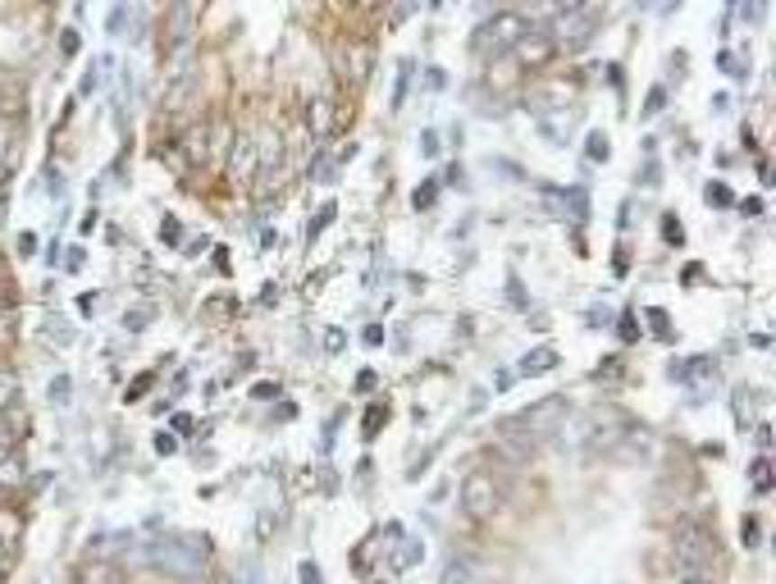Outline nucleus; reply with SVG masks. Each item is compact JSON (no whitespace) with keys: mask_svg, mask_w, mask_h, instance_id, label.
<instances>
[{"mask_svg":"<svg viewBox=\"0 0 776 584\" xmlns=\"http://www.w3.org/2000/svg\"><path fill=\"white\" fill-rule=\"evenodd\" d=\"M530 32V23L521 19V14H512V10H503V14H493L479 32H475V55H507V50H516V41Z\"/></svg>","mask_w":776,"mask_h":584,"instance_id":"1","label":"nucleus"},{"mask_svg":"<svg viewBox=\"0 0 776 584\" xmlns=\"http://www.w3.org/2000/svg\"><path fill=\"white\" fill-rule=\"evenodd\" d=\"M498 506H503V484H498V475L484 470V466L470 470L466 484H461V511H466V516H475V521H488Z\"/></svg>","mask_w":776,"mask_h":584,"instance_id":"2","label":"nucleus"},{"mask_svg":"<svg viewBox=\"0 0 776 584\" xmlns=\"http://www.w3.org/2000/svg\"><path fill=\"white\" fill-rule=\"evenodd\" d=\"M717 557V539L703 530V525H685L676 534V548H671V561L680 575H694V570H708V561Z\"/></svg>","mask_w":776,"mask_h":584,"instance_id":"3","label":"nucleus"},{"mask_svg":"<svg viewBox=\"0 0 776 584\" xmlns=\"http://www.w3.org/2000/svg\"><path fill=\"white\" fill-rule=\"evenodd\" d=\"M151 561L160 566V570H169V575H183V579H192L201 566H205V539H174V543H156L151 548Z\"/></svg>","mask_w":776,"mask_h":584,"instance_id":"4","label":"nucleus"},{"mask_svg":"<svg viewBox=\"0 0 776 584\" xmlns=\"http://www.w3.org/2000/svg\"><path fill=\"white\" fill-rule=\"evenodd\" d=\"M561 420H567V402H561V397H543L539 406H530L525 415H516V424H521L530 438H552Z\"/></svg>","mask_w":776,"mask_h":584,"instance_id":"5","label":"nucleus"},{"mask_svg":"<svg viewBox=\"0 0 776 584\" xmlns=\"http://www.w3.org/2000/svg\"><path fill=\"white\" fill-rule=\"evenodd\" d=\"M543 201H548V210L557 214V219H567V224H580V219L589 214V201H585V192L580 187H548L543 192Z\"/></svg>","mask_w":776,"mask_h":584,"instance_id":"6","label":"nucleus"},{"mask_svg":"<svg viewBox=\"0 0 776 584\" xmlns=\"http://www.w3.org/2000/svg\"><path fill=\"white\" fill-rule=\"evenodd\" d=\"M196 28V0H178L169 10V23H165V50H178Z\"/></svg>","mask_w":776,"mask_h":584,"instance_id":"7","label":"nucleus"},{"mask_svg":"<svg viewBox=\"0 0 776 584\" xmlns=\"http://www.w3.org/2000/svg\"><path fill=\"white\" fill-rule=\"evenodd\" d=\"M443 584H488V566L475 557H452L443 566Z\"/></svg>","mask_w":776,"mask_h":584,"instance_id":"8","label":"nucleus"},{"mask_svg":"<svg viewBox=\"0 0 776 584\" xmlns=\"http://www.w3.org/2000/svg\"><path fill=\"white\" fill-rule=\"evenodd\" d=\"M233 183H251L256 178V141L251 137H238L233 141V165H229Z\"/></svg>","mask_w":776,"mask_h":584,"instance_id":"9","label":"nucleus"},{"mask_svg":"<svg viewBox=\"0 0 776 584\" xmlns=\"http://www.w3.org/2000/svg\"><path fill=\"white\" fill-rule=\"evenodd\" d=\"M552 50H557V41H552V37H543V32H539V37H530V32H525V37L516 41V55H521V64H525V68H534V64L552 59Z\"/></svg>","mask_w":776,"mask_h":584,"instance_id":"10","label":"nucleus"},{"mask_svg":"<svg viewBox=\"0 0 776 584\" xmlns=\"http://www.w3.org/2000/svg\"><path fill=\"white\" fill-rule=\"evenodd\" d=\"M256 160H260V169H265V174L284 165V137H278V132H260V141H256Z\"/></svg>","mask_w":776,"mask_h":584,"instance_id":"11","label":"nucleus"},{"mask_svg":"<svg viewBox=\"0 0 776 584\" xmlns=\"http://www.w3.org/2000/svg\"><path fill=\"white\" fill-rule=\"evenodd\" d=\"M552 365H557V351H552V347H534V351L521 360V375H525V379H539V375L552 370Z\"/></svg>","mask_w":776,"mask_h":584,"instance_id":"12","label":"nucleus"},{"mask_svg":"<svg viewBox=\"0 0 776 584\" xmlns=\"http://www.w3.org/2000/svg\"><path fill=\"white\" fill-rule=\"evenodd\" d=\"M183 146H187V156H192L196 165H205V160H210V128H192V132L183 137Z\"/></svg>","mask_w":776,"mask_h":584,"instance_id":"13","label":"nucleus"},{"mask_svg":"<svg viewBox=\"0 0 776 584\" xmlns=\"http://www.w3.org/2000/svg\"><path fill=\"white\" fill-rule=\"evenodd\" d=\"M14 402H19V375L0 365V415H5V411H14Z\"/></svg>","mask_w":776,"mask_h":584,"instance_id":"14","label":"nucleus"},{"mask_svg":"<svg viewBox=\"0 0 776 584\" xmlns=\"http://www.w3.org/2000/svg\"><path fill=\"white\" fill-rule=\"evenodd\" d=\"M23 484V461L10 452V457H0V488H19Z\"/></svg>","mask_w":776,"mask_h":584,"instance_id":"15","label":"nucleus"},{"mask_svg":"<svg viewBox=\"0 0 776 584\" xmlns=\"http://www.w3.org/2000/svg\"><path fill=\"white\" fill-rule=\"evenodd\" d=\"M329 128H333V101H315V105H311V132L324 137Z\"/></svg>","mask_w":776,"mask_h":584,"instance_id":"16","label":"nucleus"},{"mask_svg":"<svg viewBox=\"0 0 776 584\" xmlns=\"http://www.w3.org/2000/svg\"><path fill=\"white\" fill-rule=\"evenodd\" d=\"M68 393H74V384H68V375H55V379H50V388H46L50 406H68Z\"/></svg>","mask_w":776,"mask_h":584,"instance_id":"17","label":"nucleus"},{"mask_svg":"<svg viewBox=\"0 0 776 584\" xmlns=\"http://www.w3.org/2000/svg\"><path fill=\"white\" fill-rule=\"evenodd\" d=\"M749 475H753V488H758V493L771 488V461H767V457H758V461L749 466Z\"/></svg>","mask_w":776,"mask_h":584,"instance_id":"18","label":"nucleus"},{"mask_svg":"<svg viewBox=\"0 0 776 584\" xmlns=\"http://www.w3.org/2000/svg\"><path fill=\"white\" fill-rule=\"evenodd\" d=\"M333 214H338V205H333V201H329V205H324V210H320V214H315V224H311V229H306V242H315V238H320V233H324V229H329V224H333Z\"/></svg>","mask_w":776,"mask_h":584,"instance_id":"19","label":"nucleus"},{"mask_svg":"<svg viewBox=\"0 0 776 584\" xmlns=\"http://www.w3.org/2000/svg\"><path fill=\"white\" fill-rule=\"evenodd\" d=\"M151 384H156V375H137V379L128 384V393H123V402H142V397L151 393Z\"/></svg>","mask_w":776,"mask_h":584,"instance_id":"20","label":"nucleus"},{"mask_svg":"<svg viewBox=\"0 0 776 584\" xmlns=\"http://www.w3.org/2000/svg\"><path fill=\"white\" fill-rule=\"evenodd\" d=\"M585 156H589V160H598V165H603V160L612 156V151H607V137H603V132H589V141H585Z\"/></svg>","mask_w":776,"mask_h":584,"instance_id":"21","label":"nucleus"},{"mask_svg":"<svg viewBox=\"0 0 776 584\" xmlns=\"http://www.w3.org/2000/svg\"><path fill=\"white\" fill-rule=\"evenodd\" d=\"M114 579V570L105 566V561H92V566H83V584H110Z\"/></svg>","mask_w":776,"mask_h":584,"instance_id":"22","label":"nucleus"},{"mask_svg":"<svg viewBox=\"0 0 776 584\" xmlns=\"http://www.w3.org/2000/svg\"><path fill=\"white\" fill-rule=\"evenodd\" d=\"M649 324H653V333H658V338H671V320H667V311H658V306H653V311H649Z\"/></svg>","mask_w":776,"mask_h":584,"instance_id":"23","label":"nucleus"},{"mask_svg":"<svg viewBox=\"0 0 776 584\" xmlns=\"http://www.w3.org/2000/svg\"><path fill=\"white\" fill-rule=\"evenodd\" d=\"M19 516H0V543H10V539H19Z\"/></svg>","mask_w":776,"mask_h":584,"instance_id":"24","label":"nucleus"},{"mask_svg":"<svg viewBox=\"0 0 776 584\" xmlns=\"http://www.w3.org/2000/svg\"><path fill=\"white\" fill-rule=\"evenodd\" d=\"M147 320H151V311H142V306H137V311H128V315H123V329H132V333H137V329H142Z\"/></svg>","mask_w":776,"mask_h":584,"instance_id":"25","label":"nucleus"},{"mask_svg":"<svg viewBox=\"0 0 776 584\" xmlns=\"http://www.w3.org/2000/svg\"><path fill=\"white\" fill-rule=\"evenodd\" d=\"M621 338H625V342H634V338H640V320H634L630 311L621 315Z\"/></svg>","mask_w":776,"mask_h":584,"instance_id":"26","label":"nucleus"},{"mask_svg":"<svg viewBox=\"0 0 776 584\" xmlns=\"http://www.w3.org/2000/svg\"><path fill=\"white\" fill-rule=\"evenodd\" d=\"M434 196H439V187H434V183H425V187L415 192V205H420V210H430V205H434Z\"/></svg>","mask_w":776,"mask_h":584,"instance_id":"27","label":"nucleus"},{"mask_svg":"<svg viewBox=\"0 0 776 584\" xmlns=\"http://www.w3.org/2000/svg\"><path fill=\"white\" fill-rule=\"evenodd\" d=\"M662 101H667V92H662V87H653V92H649V101H644V114L653 119V114L662 110Z\"/></svg>","mask_w":776,"mask_h":584,"instance_id":"28","label":"nucleus"},{"mask_svg":"<svg viewBox=\"0 0 776 584\" xmlns=\"http://www.w3.org/2000/svg\"><path fill=\"white\" fill-rule=\"evenodd\" d=\"M662 238H667V242H680V238H685V233H680V224H676V214H667V219H662Z\"/></svg>","mask_w":776,"mask_h":584,"instance_id":"29","label":"nucleus"},{"mask_svg":"<svg viewBox=\"0 0 776 584\" xmlns=\"http://www.w3.org/2000/svg\"><path fill=\"white\" fill-rule=\"evenodd\" d=\"M384 415H388V411H384V406H375V411H370V415H366V438H375V429H379V424H384Z\"/></svg>","mask_w":776,"mask_h":584,"instance_id":"30","label":"nucleus"},{"mask_svg":"<svg viewBox=\"0 0 776 584\" xmlns=\"http://www.w3.org/2000/svg\"><path fill=\"white\" fill-rule=\"evenodd\" d=\"M160 238H165V242H178V238H183L178 219H165V224H160Z\"/></svg>","mask_w":776,"mask_h":584,"instance_id":"31","label":"nucleus"},{"mask_svg":"<svg viewBox=\"0 0 776 584\" xmlns=\"http://www.w3.org/2000/svg\"><path fill=\"white\" fill-rule=\"evenodd\" d=\"M708 201H713V205H731V192H726L722 183H713V187H708Z\"/></svg>","mask_w":776,"mask_h":584,"instance_id":"32","label":"nucleus"},{"mask_svg":"<svg viewBox=\"0 0 776 584\" xmlns=\"http://www.w3.org/2000/svg\"><path fill=\"white\" fill-rule=\"evenodd\" d=\"M174 448H178V443H174V433H156V452H160V457H169Z\"/></svg>","mask_w":776,"mask_h":584,"instance_id":"33","label":"nucleus"},{"mask_svg":"<svg viewBox=\"0 0 776 584\" xmlns=\"http://www.w3.org/2000/svg\"><path fill=\"white\" fill-rule=\"evenodd\" d=\"M420 151H425V156H439V132H425V137H420Z\"/></svg>","mask_w":776,"mask_h":584,"instance_id":"34","label":"nucleus"},{"mask_svg":"<svg viewBox=\"0 0 776 584\" xmlns=\"http://www.w3.org/2000/svg\"><path fill=\"white\" fill-rule=\"evenodd\" d=\"M59 50H64V55H74V50H78V32H74V28H68V32H64V41H59Z\"/></svg>","mask_w":776,"mask_h":584,"instance_id":"35","label":"nucleus"},{"mask_svg":"<svg viewBox=\"0 0 776 584\" xmlns=\"http://www.w3.org/2000/svg\"><path fill=\"white\" fill-rule=\"evenodd\" d=\"M123 19H128V10H123V5H114V10H110V32H119V28H123Z\"/></svg>","mask_w":776,"mask_h":584,"instance_id":"36","label":"nucleus"},{"mask_svg":"<svg viewBox=\"0 0 776 584\" xmlns=\"http://www.w3.org/2000/svg\"><path fill=\"white\" fill-rule=\"evenodd\" d=\"M78 92H83V96H87V92H96V64H92V68H87V78H83V83H78Z\"/></svg>","mask_w":776,"mask_h":584,"instance_id":"37","label":"nucleus"},{"mask_svg":"<svg viewBox=\"0 0 776 584\" xmlns=\"http://www.w3.org/2000/svg\"><path fill=\"white\" fill-rule=\"evenodd\" d=\"M366 342H370V347H379V342H384V329H379V324H370V329H366Z\"/></svg>","mask_w":776,"mask_h":584,"instance_id":"38","label":"nucleus"},{"mask_svg":"<svg viewBox=\"0 0 776 584\" xmlns=\"http://www.w3.org/2000/svg\"><path fill=\"white\" fill-rule=\"evenodd\" d=\"M740 534H744V543H758V521H744V530H740Z\"/></svg>","mask_w":776,"mask_h":584,"instance_id":"39","label":"nucleus"},{"mask_svg":"<svg viewBox=\"0 0 776 584\" xmlns=\"http://www.w3.org/2000/svg\"><path fill=\"white\" fill-rule=\"evenodd\" d=\"M302 584H320V570H315V566H311V561H306V566H302Z\"/></svg>","mask_w":776,"mask_h":584,"instance_id":"40","label":"nucleus"},{"mask_svg":"<svg viewBox=\"0 0 776 584\" xmlns=\"http://www.w3.org/2000/svg\"><path fill=\"white\" fill-rule=\"evenodd\" d=\"M64 269H83V251L74 247V251H68V260H64Z\"/></svg>","mask_w":776,"mask_h":584,"instance_id":"41","label":"nucleus"},{"mask_svg":"<svg viewBox=\"0 0 776 584\" xmlns=\"http://www.w3.org/2000/svg\"><path fill=\"white\" fill-rule=\"evenodd\" d=\"M357 388H375V370H361L357 375Z\"/></svg>","mask_w":776,"mask_h":584,"instance_id":"42","label":"nucleus"},{"mask_svg":"<svg viewBox=\"0 0 776 584\" xmlns=\"http://www.w3.org/2000/svg\"><path fill=\"white\" fill-rule=\"evenodd\" d=\"M680 584H713V579H708V575H703V570H694V575H685Z\"/></svg>","mask_w":776,"mask_h":584,"instance_id":"43","label":"nucleus"},{"mask_svg":"<svg viewBox=\"0 0 776 584\" xmlns=\"http://www.w3.org/2000/svg\"><path fill=\"white\" fill-rule=\"evenodd\" d=\"M5 178H10V165H5V160H0V187H5Z\"/></svg>","mask_w":776,"mask_h":584,"instance_id":"44","label":"nucleus"},{"mask_svg":"<svg viewBox=\"0 0 776 584\" xmlns=\"http://www.w3.org/2000/svg\"><path fill=\"white\" fill-rule=\"evenodd\" d=\"M215 584H238V579H229V575H224V579H215Z\"/></svg>","mask_w":776,"mask_h":584,"instance_id":"45","label":"nucleus"},{"mask_svg":"<svg viewBox=\"0 0 776 584\" xmlns=\"http://www.w3.org/2000/svg\"><path fill=\"white\" fill-rule=\"evenodd\" d=\"M0 561H5V543H0Z\"/></svg>","mask_w":776,"mask_h":584,"instance_id":"46","label":"nucleus"},{"mask_svg":"<svg viewBox=\"0 0 776 584\" xmlns=\"http://www.w3.org/2000/svg\"><path fill=\"white\" fill-rule=\"evenodd\" d=\"M0 320H5V302H0Z\"/></svg>","mask_w":776,"mask_h":584,"instance_id":"47","label":"nucleus"}]
</instances>
